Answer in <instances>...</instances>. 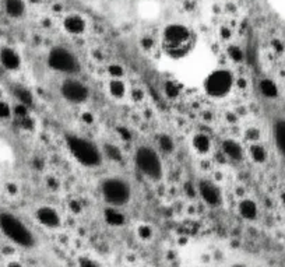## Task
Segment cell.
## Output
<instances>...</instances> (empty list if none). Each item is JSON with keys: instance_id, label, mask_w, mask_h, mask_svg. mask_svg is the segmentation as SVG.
<instances>
[{"instance_id": "6da1fadb", "label": "cell", "mask_w": 285, "mask_h": 267, "mask_svg": "<svg viewBox=\"0 0 285 267\" xmlns=\"http://www.w3.org/2000/svg\"><path fill=\"white\" fill-rule=\"evenodd\" d=\"M195 34L188 27L169 26L165 28L162 35V48L171 58H183L195 46Z\"/></svg>"}, {"instance_id": "7a4b0ae2", "label": "cell", "mask_w": 285, "mask_h": 267, "mask_svg": "<svg viewBox=\"0 0 285 267\" xmlns=\"http://www.w3.org/2000/svg\"><path fill=\"white\" fill-rule=\"evenodd\" d=\"M0 231L21 248H33L35 245L33 232L27 228L24 222L10 213H0Z\"/></svg>"}, {"instance_id": "3957f363", "label": "cell", "mask_w": 285, "mask_h": 267, "mask_svg": "<svg viewBox=\"0 0 285 267\" xmlns=\"http://www.w3.org/2000/svg\"><path fill=\"white\" fill-rule=\"evenodd\" d=\"M67 147L70 150L71 156L77 160L78 163L88 168L98 167L102 163V154L98 150V147L90 140H85L83 137L69 136L66 139Z\"/></svg>"}, {"instance_id": "277c9868", "label": "cell", "mask_w": 285, "mask_h": 267, "mask_svg": "<svg viewBox=\"0 0 285 267\" xmlns=\"http://www.w3.org/2000/svg\"><path fill=\"white\" fill-rule=\"evenodd\" d=\"M136 165L143 175L151 181H158L162 176V163L154 149L143 146L136 153Z\"/></svg>"}, {"instance_id": "5b68a950", "label": "cell", "mask_w": 285, "mask_h": 267, "mask_svg": "<svg viewBox=\"0 0 285 267\" xmlns=\"http://www.w3.org/2000/svg\"><path fill=\"white\" fill-rule=\"evenodd\" d=\"M102 196L106 202L113 207L124 206L130 200L131 189L129 183L120 178H108L102 183Z\"/></svg>"}, {"instance_id": "8992f818", "label": "cell", "mask_w": 285, "mask_h": 267, "mask_svg": "<svg viewBox=\"0 0 285 267\" xmlns=\"http://www.w3.org/2000/svg\"><path fill=\"white\" fill-rule=\"evenodd\" d=\"M233 76L228 70H215L204 81V88L210 97L222 98L232 90Z\"/></svg>"}, {"instance_id": "52a82bcc", "label": "cell", "mask_w": 285, "mask_h": 267, "mask_svg": "<svg viewBox=\"0 0 285 267\" xmlns=\"http://www.w3.org/2000/svg\"><path fill=\"white\" fill-rule=\"evenodd\" d=\"M48 63L56 72L67 73V74L80 72L78 60L70 51H67L65 48L52 49V52L49 53V58H48Z\"/></svg>"}, {"instance_id": "ba28073f", "label": "cell", "mask_w": 285, "mask_h": 267, "mask_svg": "<svg viewBox=\"0 0 285 267\" xmlns=\"http://www.w3.org/2000/svg\"><path fill=\"white\" fill-rule=\"evenodd\" d=\"M60 92L62 95L73 104H81L88 99L90 97V90L85 84H83L81 81L70 78V80H66L62 83L60 87Z\"/></svg>"}, {"instance_id": "9c48e42d", "label": "cell", "mask_w": 285, "mask_h": 267, "mask_svg": "<svg viewBox=\"0 0 285 267\" xmlns=\"http://www.w3.org/2000/svg\"><path fill=\"white\" fill-rule=\"evenodd\" d=\"M199 193L201 199L211 207H217L222 203V193L220 188L210 181H201L199 185Z\"/></svg>"}, {"instance_id": "30bf717a", "label": "cell", "mask_w": 285, "mask_h": 267, "mask_svg": "<svg viewBox=\"0 0 285 267\" xmlns=\"http://www.w3.org/2000/svg\"><path fill=\"white\" fill-rule=\"evenodd\" d=\"M37 218L46 228H58L60 225V217L58 211L51 207H41L37 210Z\"/></svg>"}, {"instance_id": "8fae6325", "label": "cell", "mask_w": 285, "mask_h": 267, "mask_svg": "<svg viewBox=\"0 0 285 267\" xmlns=\"http://www.w3.org/2000/svg\"><path fill=\"white\" fill-rule=\"evenodd\" d=\"M0 62H2V65L5 66L7 70H17L20 65H21L19 53L13 51V49H10V48L2 49V52H0Z\"/></svg>"}, {"instance_id": "7c38bea8", "label": "cell", "mask_w": 285, "mask_h": 267, "mask_svg": "<svg viewBox=\"0 0 285 267\" xmlns=\"http://www.w3.org/2000/svg\"><path fill=\"white\" fill-rule=\"evenodd\" d=\"M222 150H224V154L231 158L233 161H240L243 158V149L238 142L235 140H225L222 143Z\"/></svg>"}, {"instance_id": "4fadbf2b", "label": "cell", "mask_w": 285, "mask_h": 267, "mask_svg": "<svg viewBox=\"0 0 285 267\" xmlns=\"http://www.w3.org/2000/svg\"><path fill=\"white\" fill-rule=\"evenodd\" d=\"M272 135H274V142L277 144V149L285 157V119L275 120L272 127Z\"/></svg>"}, {"instance_id": "5bb4252c", "label": "cell", "mask_w": 285, "mask_h": 267, "mask_svg": "<svg viewBox=\"0 0 285 267\" xmlns=\"http://www.w3.org/2000/svg\"><path fill=\"white\" fill-rule=\"evenodd\" d=\"M239 214L245 218V220H254L257 214H259V210H257V204L250 200V199H245L239 203Z\"/></svg>"}, {"instance_id": "9a60e30c", "label": "cell", "mask_w": 285, "mask_h": 267, "mask_svg": "<svg viewBox=\"0 0 285 267\" xmlns=\"http://www.w3.org/2000/svg\"><path fill=\"white\" fill-rule=\"evenodd\" d=\"M104 217L105 221L108 222L109 225H112V227H122L124 222H126L124 215L120 211H117L115 207H109V209L105 210Z\"/></svg>"}, {"instance_id": "2e32d148", "label": "cell", "mask_w": 285, "mask_h": 267, "mask_svg": "<svg viewBox=\"0 0 285 267\" xmlns=\"http://www.w3.org/2000/svg\"><path fill=\"white\" fill-rule=\"evenodd\" d=\"M259 90L266 98H275L278 95V87L270 78H263L260 81Z\"/></svg>"}, {"instance_id": "e0dca14e", "label": "cell", "mask_w": 285, "mask_h": 267, "mask_svg": "<svg viewBox=\"0 0 285 267\" xmlns=\"http://www.w3.org/2000/svg\"><path fill=\"white\" fill-rule=\"evenodd\" d=\"M193 147H195V150L197 153L206 154L211 149V140H210V137L207 135H203V133L196 135L195 139H193Z\"/></svg>"}, {"instance_id": "ac0fdd59", "label": "cell", "mask_w": 285, "mask_h": 267, "mask_svg": "<svg viewBox=\"0 0 285 267\" xmlns=\"http://www.w3.org/2000/svg\"><path fill=\"white\" fill-rule=\"evenodd\" d=\"M65 27L69 33L80 34L83 33V30H84V21L80 19V17L73 16V17H69V19L66 20Z\"/></svg>"}, {"instance_id": "d6986e66", "label": "cell", "mask_w": 285, "mask_h": 267, "mask_svg": "<svg viewBox=\"0 0 285 267\" xmlns=\"http://www.w3.org/2000/svg\"><path fill=\"white\" fill-rule=\"evenodd\" d=\"M249 153H250V157H252L253 161H256V163L261 164L267 160V150L261 144L253 143L250 146V149H249Z\"/></svg>"}, {"instance_id": "ffe728a7", "label": "cell", "mask_w": 285, "mask_h": 267, "mask_svg": "<svg viewBox=\"0 0 285 267\" xmlns=\"http://www.w3.org/2000/svg\"><path fill=\"white\" fill-rule=\"evenodd\" d=\"M14 95H16V98L20 101V104L26 105V106H28V105H31L34 102L33 94H31V91H30L28 88H26V87H17V88L14 90Z\"/></svg>"}, {"instance_id": "44dd1931", "label": "cell", "mask_w": 285, "mask_h": 267, "mask_svg": "<svg viewBox=\"0 0 285 267\" xmlns=\"http://www.w3.org/2000/svg\"><path fill=\"white\" fill-rule=\"evenodd\" d=\"M109 92L112 97L122 98L126 92V87H124L123 81L120 78H112L109 81Z\"/></svg>"}, {"instance_id": "7402d4cb", "label": "cell", "mask_w": 285, "mask_h": 267, "mask_svg": "<svg viewBox=\"0 0 285 267\" xmlns=\"http://www.w3.org/2000/svg\"><path fill=\"white\" fill-rule=\"evenodd\" d=\"M7 13L13 17H20L24 12V5L21 0H6Z\"/></svg>"}, {"instance_id": "603a6c76", "label": "cell", "mask_w": 285, "mask_h": 267, "mask_svg": "<svg viewBox=\"0 0 285 267\" xmlns=\"http://www.w3.org/2000/svg\"><path fill=\"white\" fill-rule=\"evenodd\" d=\"M104 150H105V154L109 157L112 161H122V151L120 149H117L115 144H105L104 146Z\"/></svg>"}, {"instance_id": "cb8c5ba5", "label": "cell", "mask_w": 285, "mask_h": 267, "mask_svg": "<svg viewBox=\"0 0 285 267\" xmlns=\"http://www.w3.org/2000/svg\"><path fill=\"white\" fill-rule=\"evenodd\" d=\"M158 144H160L161 150H164L165 153H171V151L174 150V142H172V139L167 136V135H162V136L160 137Z\"/></svg>"}, {"instance_id": "d4e9b609", "label": "cell", "mask_w": 285, "mask_h": 267, "mask_svg": "<svg viewBox=\"0 0 285 267\" xmlns=\"http://www.w3.org/2000/svg\"><path fill=\"white\" fill-rule=\"evenodd\" d=\"M179 87L175 84V83H172V81H168L167 84H165V94L168 95L169 98H176L179 95Z\"/></svg>"}, {"instance_id": "484cf974", "label": "cell", "mask_w": 285, "mask_h": 267, "mask_svg": "<svg viewBox=\"0 0 285 267\" xmlns=\"http://www.w3.org/2000/svg\"><path fill=\"white\" fill-rule=\"evenodd\" d=\"M108 72H109V74L112 76V78H120L122 76H123V67L119 65H112L108 69Z\"/></svg>"}, {"instance_id": "4316f807", "label": "cell", "mask_w": 285, "mask_h": 267, "mask_svg": "<svg viewBox=\"0 0 285 267\" xmlns=\"http://www.w3.org/2000/svg\"><path fill=\"white\" fill-rule=\"evenodd\" d=\"M12 115V108L10 105L5 102V101H0V119H6Z\"/></svg>"}, {"instance_id": "83f0119b", "label": "cell", "mask_w": 285, "mask_h": 267, "mask_svg": "<svg viewBox=\"0 0 285 267\" xmlns=\"http://www.w3.org/2000/svg\"><path fill=\"white\" fill-rule=\"evenodd\" d=\"M138 236H140L141 239H150V238L153 236V229H151V227H149V225H141V227L138 228Z\"/></svg>"}, {"instance_id": "f1b7e54d", "label": "cell", "mask_w": 285, "mask_h": 267, "mask_svg": "<svg viewBox=\"0 0 285 267\" xmlns=\"http://www.w3.org/2000/svg\"><path fill=\"white\" fill-rule=\"evenodd\" d=\"M14 115L20 119H24V117L28 116V112H27V106L26 105L20 104L14 108Z\"/></svg>"}, {"instance_id": "f546056e", "label": "cell", "mask_w": 285, "mask_h": 267, "mask_svg": "<svg viewBox=\"0 0 285 267\" xmlns=\"http://www.w3.org/2000/svg\"><path fill=\"white\" fill-rule=\"evenodd\" d=\"M229 55H231V58L233 60H236V62H239L243 59V53L240 51L239 48H236V46H232V48H229Z\"/></svg>"}, {"instance_id": "4dcf8cb0", "label": "cell", "mask_w": 285, "mask_h": 267, "mask_svg": "<svg viewBox=\"0 0 285 267\" xmlns=\"http://www.w3.org/2000/svg\"><path fill=\"white\" fill-rule=\"evenodd\" d=\"M80 267H99L94 260H91L88 257H81L80 261H78Z\"/></svg>"}, {"instance_id": "1f68e13d", "label": "cell", "mask_w": 285, "mask_h": 267, "mask_svg": "<svg viewBox=\"0 0 285 267\" xmlns=\"http://www.w3.org/2000/svg\"><path fill=\"white\" fill-rule=\"evenodd\" d=\"M246 137L249 139V140L256 142V140L260 137V131L257 130V129H250V130L246 131Z\"/></svg>"}, {"instance_id": "d6a6232c", "label": "cell", "mask_w": 285, "mask_h": 267, "mask_svg": "<svg viewBox=\"0 0 285 267\" xmlns=\"http://www.w3.org/2000/svg\"><path fill=\"white\" fill-rule=\"evenodd\" d=\"M7 267H23V266L20 264L19 261H12V263H9V264H7Z\"/></svg>"}, {"instance_id": "836d02e7", "label": "cell", "mask_w": 285, "mask_h": 267, "mask_svg": "<svg viewBox=\"0 0 285 267\" xmlns=\"http://www.w3.org/2000/svg\"><path fill=\"white\" fill-rule=\"evenodd\" d=\"M233 267H246V266H243V264H235Z\"/></svg>"}]
</instances>
